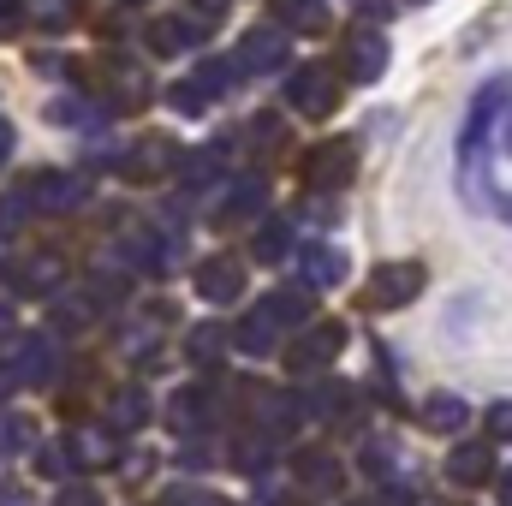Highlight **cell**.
Returning a JSON list of instances; mask_svg holds the SVG:
<instances>
[{
  "label": "cell",
  "mask_w": 512,
  "mask_h": 506,
  "mask_svg": "<svg viewBox=\"0 0 512 506\" xmlns=\"http://www.w3.org/2000/svg\"><path fill=\"white\" fill-rule=\"evenodd\" d=\"M501 102H507V84H501V78H495V84H483V90L471 96V114H465V131H459V161H465V167L483 155V137H489V126H495Z\"/></svg>",
  "instance_id": "6da1fadb"
},
{
  "label": "cell",
  "mask_w": 512,
  "mask_h": 506,
  "mask_svg": "<svg viewBox=\"0 0 512 506\" xmlns=\"http://www.w3.org/2000/svg\"><path fill=\"white\" fill-rule=\"evenodd\" d=\"M340 346H346V328H340V322H316L298 346H286V370H292V376H316Z\"/></svg>",
  "instance_id": "7a4b0ae2"
},
{
  "label": "cell",
  "mask_w": 512,
  "mask_h": 506,
  "mask_svg": "<svg viewBox=\"0 0 512 506\" xmlns=\"http://www.w3.org/2000/svg\"><path fill=\"white\" fill-rule=\"evenodd\" d=\"M334 90H340V84L328 78V66H298V72L286 78V96H292L298 114H328V108L340 102Z\"/></svg>",
  "instance_id": "3957f363"
},
{
  "label": "cell",
  "mask_w": 512,
  "mask_h": 506,
  "mask_svg": "<svg viewBox=\"0 0 512 506\" xmlns=\"http://www.w3.org/2000/svg\"><path fill=\"white\" fill-rule=\"evenodd\" d=\"M417 286H423V262H387V268H376L370 304H376V310H399V304L417 298Z\"/></svg>",
  "instance_id": "277c9868"
},
{
  "label": "cell",
  "mask_w": 512,
  "mask_h": 506,
  "mask_svg": "<svg viewBox=\"0 0 512 506\" xmlns=\"http://www.w3.org/2000/svg\"><path fill=\"white\" fill-rule=\"evenodd\" d=\"M358 173V143L352 137H334L316 161H310V179H316V191H340L346 179Z\"/></svg>",
  "instance_id": "5b68a950"
},
{
  "label": "cell",
  "mask_w": 512,
  "mask_h": 506,
  "mask_svg": "<svg viewBox=\"0 0 512 506\" xmlns=\"http://www.w3.org/2000/svg\"><path fill=\"white\" fill-rule=\"evenodd\" d=\"M382 72H387V42L370 36V30H358V36L346 42V78H352V84H376Z\"/></svg>",
  "instance_id": "8992f818"
},
{
  "label": "cell",
  "mask_w": 512,
  "mask_h": 506,
  "mask_svg": "<svg viewBox=\"0 0 512 506\" xmlns=\"http://www.w3.org/2000/svg\"><path fill=\"white\" fill-rule=\"evenodd\" d=\"M239 286H245V274H239V262H233V256H209V262L197 268V292H203L209 304H233V298H239Z\"/></svg>",
  "instance_id": "52a82bcc"
},
{
  "label": "cell",
  "mask_w": 512,
  "mask_h": 506,
  "mask_svg": "<svg viewBox=\"0 0 512 506\" xmlns=\"http://www.w3.org/2000/svg\"><path fill=\"white\" fill-rule=\"evenodd\" d=\"M286 60V30H274V24H262L245 36V48H239V72H274Z\"/></svg>",
  "instance_id": "ba28073f"
},
{
  "label": "cell",
  "mask_w": 512,
  "mask_h": 506,
  "mask_svg": "<svg viewBox=\"0 0 512 506\" xmlns=\"http://www.w3.org/2000/svg\"><path fill=\"white\" fill-rule=\"evenodd\" d=\"M447 477H453V483H465V489L489 483V477H495V447H489V441L453 447V459H447Z\"/></svg>",
  "instance_id": "9c48e42d"
},
{
  "label": "cell",
  "mask_w": 512,
  "mask_h": 506,
  "mask_svg": "<svg viewBox=\"0 0 512 506\" xmlns=\"http://www.w3.org/2000/svg\"><path fill=\"white\" fill-rule=\"evenodd\" d=\"M54 376V346H48V334H24L18 346H12V381H48Z\"/></svg>",
  "instance_id": "30bf717a"
},
{
  "label": "cell",
  "mask_w": 512,
  "mask_h": 506,
  "mask_svg": "<svg viewBox=\"0 0 512 506\" xmlns=\"http://www.w3.org/2000/svg\"><path fill=\"white\" fill-rule=\"evenodd\" d=\"M292 471H298V483L316 489V495H334V489H340V465H334L322 447H304V453L292 459Z\"/></svg>",
  "instance_id": "8fae6325"
},
{
  "label": "cell",
  "mask_w": 512,
  "mask_h": 506,
  "mask_svg": "<svg viewBox=\"0 0 512 506\" xmlns=\"http://www.w3.org/2000/svg\"><path fill=\"white\" fill-rule=\"evenodd\" d=\"M179 179H185V191H215V185L227 179L221 149H197V155H185V161H179Z\"/></svg>",
  "instance_id": "7c38bea8"
},
{
  "label": "cell",
  "mask_w": 512,
  "mask_h": 506,
  "mask_svg": "<svg viewBox=\"0 0 512 506\" xmlns=\"http://www.w3.org/2000/svg\"><path fill=\"white\" fill-rule=\"evenodd\" d=\"M72 203H78V179H66V173L30 179V209H72Z\"/></svg>",
  "instance_id": "4fadbf2b"
},
{
  "label": "cell",
  "mask_w": 512,
  "mask_h": 506,
  "mask_svg": "<svg viewBox=\"0 0 512 506\" xmlns=\"http://www.w3.org/2000/svg\"><path fill=\"white\" fill-rule=\"evenodd\" d=\"M423 423H429V429H441V435H453V429H465V423H471V405H465V399H453V393H429V399H423Z\"/></svg>",
  "instance_id": "5bb4252c"
},
{
  "label": "cell",
  "mask_w": 512,
  "mask_h": 506,
  "mask_svg": "<svg viewBox=\"0 0 512 506\" xmlns=\"http://www.w3.org/2000/svg\"><path fill=\"white\" fill-rule=\"evenodd\" d=\"M280 24L316 36V30H328V0H280Z\"/></svg>",
  "instance_id": "9a60e30c"
},
{
  "label": "cell",
  "mask_w": 512,
  "mask_h": 506,
  "mask_svg": "<svg viewBox=\"0 0 512 506\" xmlns=\"http://www.w3.org/2000/svg\"><path fill=\"white\" fill-rule=\"evenodd\" d=\"M262 203H268V185H262V179H239V185H233V197H227V209H221V221H251L256 209H262Z\"/></svg>",
  "instance_id": "2e32d148"
},
{
  "label": "cell",
  "mask_w": 512,
  "mask_h": 506,
  "mask_svg": "<svg viewBox=\"0 0 512 506\" xmlns=\"http://www.w3.org/2000/svg\"><path fill=\"white\" fill-rule=\"evenodd\" d=\"M274 328H280V322H274L268 310H251V316L239 322V346H245L251 358H262V352H274Z\"/></svg>",
  "instance_id": "e0dca14e"
},
{
  "label": "cell",
  "mask_w": 512,
  "mask_h": 506,
  "mask_svg": "<svg viewBox=\"0 0 512 506\" xmlns=\"http://www.w3.org/2000/svg\"><path fill=\"white\" fill-rule=\"evenodd\" d=\"M161 167H173V149H167V137H149L137 155H126V173H131V179H149V173H161Z\"/></svg>",
  "instance_id": "ac0fdd59"
},
{
  "label": "cell",
  "mask_w": 512,
  "mask_h": 506,
  "mask_svg": "<svg viewBox=\"0 0 512 506\" xmlns=\"http://www.w3.org/2000/svg\"><path fill=\"white\" fill-rule=\"evenodd\" d=\"M191 36H197V30H191L185 18H155V24H149V48H155V54H179Z\"/></svg>",
  "instance_id": "d6986e66"
},
{
  "label": "cell",
  "mask_w": 512,
  "mask_h": 506,
  "mask_svg": "<svg viewBox=\"0 0 512 506\" xmlns=\"http://www.w3.org/2000/svg\"><path fill=\"white\" fill-rule=\"evenodd\" d=\"M304 274H310V286H328V280L346 274V256L328 251V245H310V251H304Z\"/></svg>",
  "instance_id": "ffe728a7"
},
{
  "label": "cell",
  "mask_w": 512,
  "mask_h": 506,
  "mask_svg": "<svg viewBox=\"0 0 512 506\" xmlns=\"http://www.w3.org/2000/svg\"><path fill=\"white\" fill-rule=\"evenodd\" d=\"M262 310H268L280 328H292V322H304V316H310V292H274Z\"/></svg>",
  "instance_id": "44dd1931"
},
{
  "label": "cell",
  "mask_w": 512,
  "mask_h": 506,
  "mask_svg": "<svg viewBox=\"0 0 512 506\" xmlns=\"http://www.w3.org/2000/svg\"><path fill=\"white\" fill-rule=\"evenodd\" d=\"M286 251H292V227H286V221H262V239H256V256H262V262H280Z\"/></svg>",
  "instance_id": "7402d4cb"
},
{
  "label": "cell",
  "mask_w": 512,
  "mask_h": 506,
  "mask_svg": "<svg viewBox=\"0 0 512 506\" xmlns=\"http://www.w3.org/2000/svg\"><path fill=\"white\" fill-rule=\"evenodd\" d=\"M221 346H227V340H221V328H191L185 358H191V364H215V358H221Z\"/></svg>",
  "instance_id": "603a6c76"
},
{
  "label": "cell",
  "mask_w": 512,
  "mask_h": 506,
  "mask_svg": "<svg viewBox=\"0 0 512 506\" xmlns=\"http://www.w3.org/2000/svg\"><path fill=\"white\" fill-rule=\"evenodd\" d=\"M203 417H209V399L203 393H179L173 399V423L179 429H203Z\"/></svg>",
  "instance_id": "cb8c5ba5"
},
{
  "label": "cell",
  "mask_w": 512,
  "mask_h": 506,
  "mask_svg": "<svg viewBox=\"0 0 512 506\" xmlns=\"http://www.w3.org/2000/svg\"><path fill=\"white\" fill-rule=\"evenodd\" d=\"M316 411H322V417H340V423H346V417H352V393H346L340 381H328V387L316 393Z\"/></svg>",
  "instance_id": "d4e9b609"
},
{
  "label": "cell",
  "mask_w": 512,
  "mask_h": 506,
  "mask_svg": "<svg viewBox=\"0 0 512 506\" xmlns=\"http://www.w3.org/2000/svg\"><path fill=\"white\" fill-rule=\"evenodd\" d=\"M72 453H78V459H90V465H102V459H114V441H108V435H96V429H84V435H72Z\"/></svg>",
  "instance_id": "484cf974"
},
{
  "label": "cell",
  "mask_w": 512,
  "mask_h": 506,
  "mask_svg": "<svg viewBox=\"0 0 512 506\" xmlns=\"http://www.w3.org/2000/svg\"><path fill=\"white\" fill-rule=\"evenodd\" d=\"M126 256L137 262V268H161V262H167V251L155 245V233H137V239L126 245Z\"/></svg>",
  "instance_id": "4316f807"
},
{
  "label": "cell",
  "mask_w": 512,
  "mask_h": 506,
  "mask_svg": "<svg viewBox=\"0 0 512 506\" xmlns=\"http://www.w3.org/2000/svg\"><path fill=\"white\" fill-rule=\"evenodd\" d=\"M143 411H149V405H143V393H137V387L114 399V423H120V429H131V423H143Z\"/></svg>",
  "instance_id": "83f0119b"
},
{
  "label": "cell",
  "mask_w": 512,
  "mask_h": 506,
  "mask_svg": "<svg viewBox=\"0 0 512 506\" xmlns=\"http://www.w3.org/2000/svg\"><path fill=\"white\" fill-rule=\"evenodd\" d=\"M483 423H489V435H495V441H512V399L489 405V417H483Z\"/></svg>",
  "instance_id": "f1b7e54d"
},
{
  "label": "cell",
  "mask_w": 512,
  "mask_h": 506,
  "mask_svg": "<svg viewBox=\"0 0 512 506\" xmlns=\"http://www.w3.org/2000/svg\"><path fill=\"white\" fill-rule=\"evenodd\" d=\"M203 102H209V96H203L197 84H173V108H179V114H203Z\"/></svg>",
  "instance_id": "f546056e"
},
{
  "label": "cell",
  "mask_w": 512,
  "mask_h": 506,
  "mask_svg": "<svg viewBox=\"0 0 512 506\" xmlns=\"http://www.w3.org/2000/svg\"><path fill=\"white\" fill-rule=\"evenodd\" d=\"M24 215H30V197H6V203H0V239H6Z\"/></svg>",
  "instance_id": "4dcf8cb0"
},
{
  "label": "cell",
  "mask_w": 512,
  "mask_h": 506,
  "mask_svg": "<svg viewBox=\"0 0 512 506\" xmlns=\"http://www.w3.org/2000/svg\"><path fill=\"white\" fill-rule=\"evenodd\" d=\"M54 506H102V501H96V489H84V483H72V489H66V495H60Z\"/></svg>",
  "instance_id": "1f68e13d"
},
{
  "label": "cell",
  "mask_w": 512,
  "mask_h": 506,
  "mask_svg": "<svg viewBox=\"0 0 512 506\" xmlns=\"http://www.w3.org/2000/svg\"><path fill=\"white\" fill-rule=\"evenodd\" d=\"M167 506H221V501H215V495H197V489H173Z\"/></svg>",
  "instance_id": "d6a6232c"
},
{
  "label": "cell",
  "mask_w": 512,
  "mask_h": 506,
  "mask_svg": "<svg viewBox=\"0 0 512 506\" xmlns=\"http://www.w3.org/2000/svg\"><path fill=\"white\" fill-rule=\"evenodd\" d=\"M233 459H239V465H245V471H262V459H268V453H262V447H256V441H245V447H233Z\"/></svg>",
  "instance_id": "836d02e7"
},
{
  "label": "cell",
  "mask_w": 512,
  "mask_h": 506,
  "mask_svg": "<svg viewBox=\"0 0 512 506\" xmlns=\"http://www.w3.org/2000/svg\"><path fill=\"white\" fill-rule=\"evenodd\" d=\"M24 429H30V423H0V447H24V441H30Z\"/></svg>",
  "instance_id": "e575fe53"
},
{
  "label": "cell",
  "mask_w": 512,
  "mask_h": 506,
  "mask_svg": "<svg viewBox=\"0 0 512 506\" xmlns=\"http://www.w3.org/2000/svg\"><path fill=\"white\" fill-rule=\"evenodd\" d=\"M197 12H203V24H209V18H221V0H197Z\"/></svg>",
  "instance_id": "d590c367"
},
{
  "label": "cell",
  "mask_w": 512,
  "mask_h": 506,
  "mask_svg": "<svg viewBox=\"0 0 512 506\" xmlns=\"http://www.w3.org/2000/svg\"><path fill=\"white\" fill-rule=\"evenodd\" d=\"M6 149H12V126L0 120V161H6Z\"/></svg>",
  "instance_id": "8d00e7d4"
},
{
  "label": "cell",
  "mask_w": 512,
  "mask_h": 506,
  "mask_svg": "<svg viewBox=\"0 0 512 506\" xmlns=\"http://www.w3.org/2000/svg\"><path fill=\"white\" fill-rule=\"evenodd\" d=\"M501 506H512V471H507V489H501Z\"/></svg>",
  "instance_id": "74e56055"
},
{
  "label": "cell",
  "mask_w": 512,
  "mask_h": 506,
  "mask_svg": "<svg viewBox=\"0 0 512 506\" xmlns=\"http://www.w3.org/2000/svg\"><path fill=\"white\" fill-rule=\"evenodd\" d=\"M6 387H12V370H0V393H6Z\"/></svg>",
  "instance_id": "f35d334b"
},
{
  "label": "cell",
  "mask_w": 512,
  "mask_h": 506,
  "mask_svg": "<svg viewBox=\"0 0 512 506\" xmlns=\"http://www.w3.org/2000/svg\"><path fill=\"white\" fill-rule=\"evenodd\" d=\"M501 215H507V221H512V197H501Z\"/></svg>",
  "instance_id": "ab89813d"
},
{
  "label": "cell",
  "mask_w": 512,
  "mask_h": 506,
  "mask_svg": "<svg viewBox=\"0 0 512 506\" xmlns=\"http://www.w3.org/2000/svg\"><path fill=\"white\" fill-rule=\"evenodd\" d=\"M507 149H512V120H507Z\"/></svg>",
  "instance_id": "60d3db41"
},
{
  "label": "cell",
  "mask_w": 512,
  "mask_h": 506,
  "mask_svg": "<svg viewBox=\"0 0 512 506\" xmlns=\"http://www.w3.org/2000/svg\"><path fill=\"white\" fill-rule=\"evenodd\" d=\"M370 506H376V501H370Z\"/></svg>",
  "instance_id": "b9f144b4"
}]
</instances>
